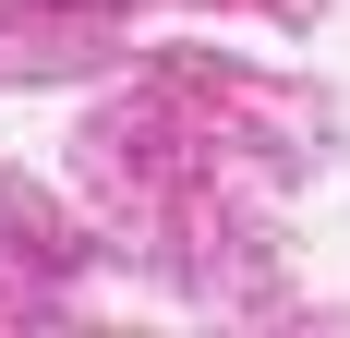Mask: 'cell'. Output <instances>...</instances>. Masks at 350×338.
<instances>
[{"instance_id":"obj_1","label":"cell","mask_w":350,"mask_h":338,"mask_svg":"<svg viewBox=\"0 0 350 338\" xmlns=\"http://www.w3.org/2000/svg\"><path fill=\"white\" fill-rule=\"evenodd\" d=\"M109 12H133V0H0L12 36H72V25H109Z\"/></svg>"}]
</instances>
